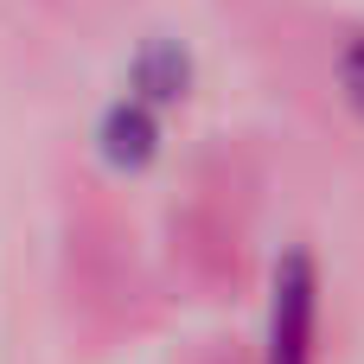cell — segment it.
<instances>
[{"instance_id": "1", "label": "cell", "mask_w": 364, "mask_h": 364, "mask_svg": "<svg viewBox=\"0 0 364 364\" xmlns=\"http://www.w3.org/2000/svg\"><path fill=\"white\" fill-rule=\"evenodd\" d=\"M262 364H320V275H314V256L307 250H294L275 269Z\"/></svg>"}, {"instance_id": "2", "label": "cell", "mask_w": 364, "mask_h": 364, "mask_svg": "<svg viewBox=\"0 0 364 364\" xmlns=\"http://www.w3.org/2000/svg\"><path fill=\"white\" fill-rule=\"evenodd\" d=\"M339 96L364 115V32H352L346 51H339Z\"/></svg>"}]
</instances>
